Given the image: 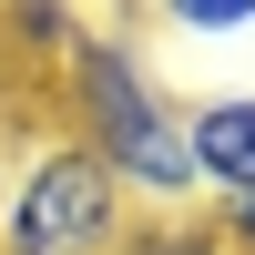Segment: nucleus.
<instances>
[{
  "label": "nucleus",
  "instance_id": "f257e3e1",
  "mask_svg": "<svg viewBox=\"0 0 255 255\" xmlns=\"http://www.w3.org/2000/svg\"><path fill=\"white\" fill-rule=\"evenodd\" d=\"M51 113L102 174L123 184L133 215H194V163H184V102L163 92L153 51L133 31H82V51L61 61L51 82Z\"/></svg>",
  "mask_w": 255,
  "mask_h": 255
},
{
  "label": "nucleus",
  "instance_id": "f03ea898",
  "mask_svg": "<svg viewBox=\"0 0 255 255\" xmlns=\"http://www.w3.org/2000/svg\"><path fill=\"white\" fill-rule=\"evenodd\" d=\"M133 204L61 123H20L0 163V255H113Z\"/></svg>",
  "mask_w": 255,
  "mask_h": 255
},
{
  "label": "nucleus",
  "instance_id": "7ed1b4c3",
  "mask_svg": "<svg viewBox=\"0 0 255 255\" xmlns=\"http://www.w3.org/2000/svg\"><path fill=\"white\" fill-rule=\"evenodd\" d=\"M184 163H194V194H255V92H204L184 102Z\"/></svg>",
  "mask_w": 255,
  "mask_h": 255
},
{
  "label": "nucleus",
  "instance_id": "20e7f679",
  "mask_svg": "<svg viewBox=\"0 0 255 255\" xmlns=\"http://www.w3.org/2000/svg\"><path fill=\"white\" fill-rule=\"evenodd\" d=\"M82 31H92V10H82V0H0V72L51 92L61 61L82 51Z\"/></svg>",
  "mask_w": 255,
  "mask_h": 255
},
{
  "label": "nucleus",
  "instance_id": "39448f33",
  "mask_svg": "<svg viewBox=\"0 0 255 255\" xmlns=\"http://www.w3.org/2000/svg\"><path fill=\"white\" fill-rule=\"evenodd\" d=\"M143 20L174 41H245L255 31V0H143Z\"/></svg>",
  "mask_w": 255,
  "mask_h": 255
},
{
  "label": "nucleus",
  "instance_id": "423d86ee",
  "mask_svg": "<svg viewBox=\"0 0 255 255\" xmlns=\"http://www.w3.org/2000/svg\"><path fill=\"white\" fill-rule=\"evenodd\" d=\"M113 255H225V245H215V225H204V215H133Z\"/></svg>",
  "mask_w": 255,
  "mask_h": 255
},
{
  "label": "nucleus",
  "instance_id": "0eeeda50",
  "mask_svg": "<svg viewBox=\"0 0 255 255\" xmlns=\"http://www.w3.org/2000/svg\"><path fill=\"white\" fill-rule=\"evenodd\" d=\"M204 225H215V245H225V255H255V194H225Z\"/></svg>",
  "mask_w": 255,
  "mask_h": 255
}]
</instances>
